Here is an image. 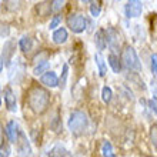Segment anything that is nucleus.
Here are the masks:
<instances>
[{"mask_svg": "<svg viewBox=\"0 0 157 157\" xmlns=\"http://www.w3.org/2000/svg\"><path fill=\"white\" fill-rule=\"evenodd\" d=\"M60 21H62V16H60V14H56V16L52 19V21H50V29H56Z\"/></svg>", "mask_w": 157, "mask_h": 157, "instance_id": "5701e85b", "label": "nucleus"}, {"mask_svg": "<svg viewBox=\"0 0 157 157\" xmlns=\"http://www.w3.org/2000/svg\"><path fill=\"white\" fill-rule=\"evenodd\" d=\"M121 62H123L124 67H127L130 70H136V71H140L141 70V63H140V59L137 56L136 50L133 47H126L121 53Z\"/></svg>", "mask_w": 157, "mask_h": 157, "instance_id": "7ed1b4c3", "label": "nucleus"}, {"mask_svg": "<svg viewBox=\"0 0 157 157\" xmlns=\"http://www.w3.org/2000/svg\"><path fill=\"white\" fill-rule=\"evenodd\" d=\"M112 96H113L112 89H110L109 86H104L103 90H101V99H103L104 103H110V100H112Z\"/></svg>", "mask_w": 157, "mask_h": 157, "instance_id": "412c9836", "label": "nucleus"}, {"mask_svg": "<svg viewBox=\"0 0 157 157\" xmlns=\"http://www.w3.org/2000/svg\"><path fill=\"white\" fill-rule=\"evenodd\" d=\"M67 26L73 33H83L86 29V19L82 14H71L67 19Z\"/></svg>", "mask_w": 157, "mask_h": 157, "instance_id": "20e7f679", "label": "nucleus"}, {"mask_svg": "<svg viewBox=\"0 0 157 157\" xmlns=\"http://www.w3.org/2000/svg\"><path fill=\"white\" fill-rule=\"evenodd\" d=\"M94 40H96V46H97V49H99L100 52L106 49L107 44H106V34H104V30H99V32L96 33Z\"/></svg>", "mask_w": 157, "mask_h": 157, "instance_id": "2eb2a0df", "label": "nucleus"}, {"mask_svg": "<svg viewBox=\"0 0 157 157\" xmlns=\"http://www.w3.org/2000/svg\"><path fill=\"white\" fill-rule=\"evenodd\" d=\"M27 103H29V107L32 109V112H34L36 114L44 113L50 104L49 91L44 90L43 87H34L29 93Z\"/></svg>", "mask_w": 157, "mask_h": 157, "instance_id": "f257e3e1", "label": "nucleus"}, {"mask_svg": "<svg viewBox=\"0 0 157 157\" xmlns=\"http://www.w3.org/2000/svg\"><path fill=\"white\" fill-rule=\"evenodd\" d=\"M67 37H69V34H67V30L64 29V27H60V29L54 30L53 41L56 43V44H63V43H66Z\"/></svg>", "mask_w": 157, "mask_h": 157, "instance_id": "f8f14e48", "label": "nucleus"}, {"mask_svg": "<svg viewBox=\"0 0 157 157\" xmlns=\"http://www.w3.org/2000/svg\"><path fill=\"white\" fill-rule=\"evenodd\" d=\"M149 107H150V110L153 113H156V99H151L149 101Z\"/></svg>", "mask_w": 157, "mask_h": 157, "instance_id": "a878e982", "label": "nucleus"}, {"mask_svg": "<svg viewBox=\"0 0 157 157\" xmlns=\"http://www.w3.org/2000/svg\"><path fill=\"white\" fill-rule=\"evenodd\" d=\"M70 156V153L67 151L63 146L57 144V146H54L53 149L50 150V153H49V157H69Z\"/></svg>", "mask_w": 157, "mask_h": 157, "instance_id": "ddd939ff", "label": "nucleus"}, {"mask_svg": "<svg viewBox=\"0 0 157 157\" xmlns=\"http://www.w3.org/2000/svg\"><path fill=\"white\" fill-rule=\"evenodd\" d=\"M90 12H91V16H93V17H99V16H100V12H101V7H100V4L96 3V2H91Z\"/></svg>", "mask_w": 157, "mask_h": 157, "instance_id": "4be33fe9", "label": "nucleus"}, {"mask_svg": "<svg viewBox=\"0 0 157 157\" xmlns=\"http://www.w3.org/2000/svg\"><path fill=\"white\" fill-rule=\"evenodd\" d=\"M151 143H153V146L156 147V144H157V141H156V127L151 128Z\"/></svg>", "mask_w": 157, "mask_h": 157, "instance_id": "bb28decb", "label": "nucleus"}, {"mask_svg": "<svg viewBox=\"0 0 157 157\" xmlns=\"http://www.w3.org/2000/svg\"><path fill=\"white\" fill-rule=\"evenodd\" d=\"M0 106H2V90H0Z\"/></svg>", "mask_w": 157, "mask_h": 157, "instance_id": "7c9ffc66", "label": "nucleus"}, {"mask_svg": "<svg viewBox=\"0 0 157 157\" xmlns=\"http://www.w3.org/2000/svg\"><path fill=\"white\" fill-rule=\"evenodd\" d=\"M3 60H2V57H0V73H2V70H3Z\"/></svg>", "mask_w": 157, "mask_h": 157, "instance_id": "c756f323", "label": "nucleus"}, {"mask_svg": "<svg viewBox=\"0 0 157 157\" xmlns=\"http://www.w3.org/2000/svg\"><path fill=\"white\" fill-rule=\"evenodd\" d=\"M67 76H69V66H67V64H63L62 76H60V78H59V86L62 87V89H64V86H66Z\"/></svg>", "mask_w": 157, "mask_h": 157, "instance_id": "aec40b11", "label": "nucleus"}, {"mask_svg": "<svg viewBox=\"0 0 157 157\" xmlns=\"http://www.w3.org/2000/svg\"><path fill=\"white\" fill-rule=\"evenodd\" d=\"M49 66H50V62H49V60H46V62L39 63L37 66L34 67L33 75H36V76H39V75H44L46 71H47V69H49Z\"/></svg>", "mask_w": 157, "mask_h": 157, "instance_id": "6ab92c4d", "label": "nucleus"}, {"mask_svg": "<svg viewBox=\"0 0 157 157\" xmlns=\"http://www.w3.org/2000/svg\"><path fill=\"white\" fill-rule=\"evenodd\" d=\"M101 153H103V157H116V153H114L110 141H103V144H101Z\"/></svg>", "mask_w": 157, "mask_h": 157, "instance_id": "a211bd4d", "label": "nucleus"}, {"mask_svg": "<svg viewBox=\"0 0 157 157\" xmlns=\"http://www.w3.org/2000/svg\"><path fill=\"white\" fill-rule=\"evenodd\" d=\"M6 133H7V137L9 140L12 141V143H17V139H19V126L14 120L12 121H9L7 126H6Z\"/></svg>", "mask_w": 157, "mask_h": 157, "instance_id": "9d476101", "label": "nucleus"}, {"mask_svg": "<svg viewBox=\"0 0 157 157\" xmlns=\"http://www.w3.org/2000/svg\"><path fill=\"white\" fill-rule=\"evenodd\" d=\"M106 34V44H109V47L113 52H119V34L114 29H107V32H104Z\"/></svg>", "mask_w": 157, "mask_h": 157, "instance_id": "0eeeda50", "label": "nucleus"}, {"mask_svg": "<svg viewBox=\"0 0 157 157\" xmlns=\"http://www.w3.org/2000/svg\"><path fill=\"white\" fill-rule=\"evenodd\" d=\"M0 157H9L7 150H6V151H4V150H0Z\"/></svg>", "mask_w": 157, "mask_h": 157, "instance_id": "c85d7f7f", "label": "nucleus"}, {"mask_svg": "<svg viewBox=\"0 0 157 157\" xmlns=\"http://www.w3.org/2000/svg\"><path fill=\"white\" fill-rule=\"evenodd\" d=\"M52 9L53 10H60V9H63V6L66 4V2H60V0H54V2H52Z\"/></svg>", "mask_w": 157, "mask_h": 157, "instance_id": "b1692460", "label": "nucleus"}, {"mask_svg": "<svg viewBox=\"0 0 157 157\" xmlns=\"http://www.w3.org/2000/svg\"><path fill=\"white\" fill-rule=\"evenodd\" d=\"M16 144H17V151H19L17 157H32L30 144H29V141H27V139H26V136L21 132L19 133V139H17Z\"/></svg>", "mask_w": 157, "mask_h": 157, "instance_id": "423d86ee", "label": "nucleus"}, {"mask_svg": "<svg viewBox=\"0 0 157 157\" xmlns=\"http://www.w3.org/2000/svg\"><path fill=\"white\" fill-rule=\"evenodd\" d=\"M41 83L46 87H56L59 86V77L54 71H46L44 75H41Z\"/></svg>", "mask_w": 157, "mask_h": 157, "instance_id": "9b49d317", "label": "nucleus"}, {"mask_svg": "<svg viewBox=\"0 0 157 157\" xmlns=\"http://www.w3.org/2000/svg\"><path fill=\"white\" fill-rule=\"evenodd\" d=\"M141 12H143V4L139 0H130L124 6V13H126V16L128 19L130 17H139L141 14Z\"/></svg>", "mask_w": 157, "mask_h": 157, "instance_id": "39448f33", "label": "nucleus"}, {"mask_svg": "<svg viewBox=\"0 0 157 157\" xmlns=\"http://www.w3.org/2000/svg\"><path fill=\"white\" fill-rule=\"evenodd\" d=\"M107 60H109L110 67H112V70L114 71V73H120V70H121V63H120L119 57H117L116 54H110L107 57Z\"/></svg>", "mask_w": 157, "mask_h": 157, "instance_id": "dca6fc26", "label": "nucleus"}, {"mask_svg": "<svg viewBox=\"0 0 157 157\" xmlns=\"http://www.w3.org/2000/svg\"><path fill=\"white\" fill-rule=\"evenodd\" d=\"M14 50H16V43H14L13 40H7L6 43H4V46H3V57H2L3 64H6V66L10 64V60H12L13 54H14Z\"/></svg>", "mask_w": 157, "mask_h": 157, "instance_id": "6e6552de", "label": "nucleus"}, {"mask_svg": "<svg viewBox=\"0 0 157 157\" xmlns=\"http://www.w3.org/2000/svg\"><path fill=\"white\" fill-rule=\"evenodd\" d=\"M69 130H70L75 136H80L87 130L89 127V119H87V114L82 110H75V112L70 114V119H69Z\"/></svg>", "mask_w": 157, "mask_h": 157, "instance_id": "f03ea898", "label": "nucleus"}, {"mask_svg": "<svg viewBox=\"0 0 157 157\" xmlns=\"http://www.w3.org/2000/svg\"><path fill=\"white\" fill-rule=\"evenodd\" d=\"M94 60H96L97 67H99V75L101 76V77H104V76H106V63H104L103 56H101L100 53H97L94 56Z\"/></svg>", "mask_w": 157, "mask_h": 157, "instance_id": "f3484780", "label": "nucleus"}, {"mask_svg": "<svg viewBox=\"0 0 157 157\" xmlns=\"http://www.w3.org/2000/svg\"><path fill=\"white\" fill-rule=\"evenodd\" d=\"M4 103H6V107H7L9 112H16L17 110L16 96H14L13 90L9 86L4 89Z\"/></svg>", "mask_w": 157, "mask_h": 157, "instance_id": "1a4fd4ad", "label": "nucleus"}, {"mask_svg": "<svg viewBox=\"0 0 157 157\" xmlns=\"http://www.w3.org/2000/svg\"><path fill=\"white\" fill-rule=\"evenodd\" d=\"M3 133H4V130H3V124L0 123V147H2V144H3Z\"/></svg>", "mask_w": 157, "mask_h": 157, "instance_id": "cd10ccee", "label": "nucleus"}, {"mask_svg": "<svg viewBox=\"0 0 157 157\" xmlns=\"http://www.w3.org/2000/svg\"><path fill=\"white\" fill-rule=\"evenodd\" d=\"M157 54L153 53V56H151V71H153V75H156L157 71Z\"/></svg>", "mask_w": 157, "mask_h": 157, "instance_id": "393cba45", "label": "nucleus"}, {"mask_svg": "<svg viewBox=\"0 0 157 157\" xmlns=\"http://www.w3.org/2000/svg\"><path fill=\"white\" fill-rule=\"evenodd\" d=\"M19 47H20L21 52H25V53H29L32 47H33V41L29 36H23V37L19 40Z\"/></svg>", "mask_w": 157, "mask_h": 157, "instance_id": "4468645a", "label": "nucleus"}]
</instances>
